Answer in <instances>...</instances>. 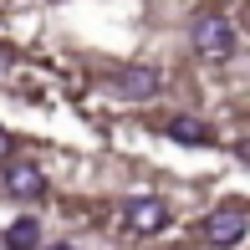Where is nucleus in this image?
<instances>
[{"label":"nucleus","instance_id":"obj_1","mask_svg":"<svg viewBox=\"0 0 250 250\" xmlns=\"http://www.w3.org/2000/svg\"><path fill=\"white\" fill-rule=\"evenodd\" d=\"M189 36H194V51L209 56V62H225V56H235V46H240V41H235V26L225 16H199Z\"/></svg>","mask_w":250,"mask_h":250},{"label":"nucleus","instance_id":"obj_2","mask_svg":"<svg viewBox=\"0 0 250 250\" xmlns=\"http://www.w3.org/2000/svg\"><path fill=\"white\" fill-rule=\"evenodd\" d=\"M245 230H250V214L240 209V204H220V209L204 214V245H214V250L235 245Z\"/></svg>","mask_w":250,"mask_h":250},{"label":"nucleus","instance_id":"obj_3","mask_svg":"<svg viewBox=\"0 0 250 250\" xmlns=\"http://www.w3.org/2000/svg\"><path fill=\"white\" fill-rule=\"evenodd\" d=\"M158 87H164V77H158L153 66H123V72L112 77V92L123 102H148V97H158Z\"/></svg>","mask_w":250,"mask_h":250},{"label":"nucleus","instance_id":"obj_4","mask_svg":"<svg viewBox=\"0 0 250 250\" xmlns=\"http://www.w3.org/2000/svg\"><path fill=\"white\" fill-rule=\"evenodd\" d=\"M5 189H10L16 199H41V194H46V174H41L36 164L10 158V164H5Z\"/></svg>","mask_w":250,"mask_h":250},{"label":"nucleus","instance_id":"obj_5","mask_svg":"<svg viewBox=\"0 0 250 250\" xmlns=\"http://www.w3.org/2000/svg\"><path fill=\"white\" fill-rule=\"evenodd\" d=\"M164 225H168L164 199H133V204H128V230H138V235H158Z\"/></svg>","mask_w":250,"mask_h":250},{"label":"nucleus","instance_id":"obj_6","mask_svg":"<svg viewBox=\"0 0 250 250\" xmlns=\"http://www.w3.org/2000/svg\"><path fill=\"white\" fill-rule=\"evenodd\" d=\"M164 133H168L174 143H189V148H204V143H209V128H204L199 118H189V112L168 118V123H164Z\"/></svg>","mask_w":250,"mask_h":250},{"label":"nucleus","instance_id":"obj_7","mask_svg":"<svg viewBox=\"0 0 250 250\" xmlns=\"http://www.w3.org/2000/svg\"><path fill=\"white\" fill-rule=\"evenodd\" d=\"M5 245H10V250H36V245H41V220H31V214L10 220V230H5Z\"/></svg>","mask_w":250,"mask_h":250},{"label":"nucleus","instance_id":"obj_8","mask_svg":"<svg viewBox=\"0 0 250 250\" xmlns=\"http://www.w3.org/2000/svg\"><path fill=\"white\" fill-rule=\"evenodd\" d=\"M240 158H245V164H250V143H240Z\"/></svg>","mask_w":250,"mask_h":250},{"label":"nucleus","instance_id":"obj_9","mask_svg":"<svg viewBox=\"0 0 250 250\" xmlns=\"http://www.w3.org/2000/svg\"><path fill=\"white\" fill-rule=\"evenodd\" d=\"M46 250H72V245H46Z\"/></svg>","mask_w":250,"mask_h":250}]
</instances>
